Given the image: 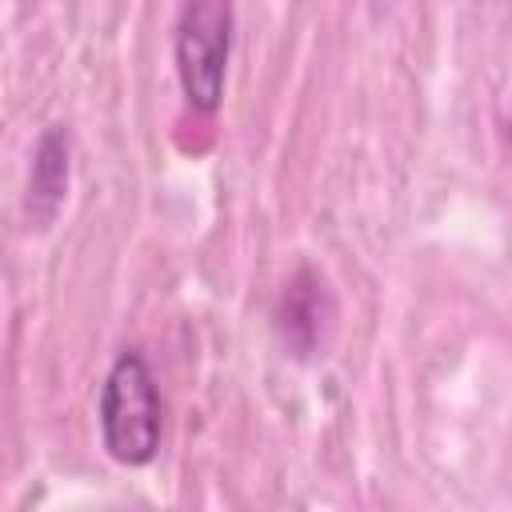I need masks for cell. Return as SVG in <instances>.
<instances>
[{"mask_svg": "<svg viewBox=\"0 0 512 512\" xmlns=\"http://www.w3.org/2000/svg\"><path fill=\"white\" fill-rule=\"evenodd\" d=\"M160 392L140 352H120L100 388V436L112 460L148 464L160 448Z\"/></svg>", "mask_w": 512, "mask_h": 512, "instance_id": "cell-1", "label": "cell"}, {"mask_svg": "<svg viewBox=\"0 0 512 512\" xmlns=\"http://www.w3.org/2000/svg\"><path fill=\"white\" fill-rule=\"evenodd\" d=\"M68 192V132L52 128L40 136L36 156H32V176H28V216L44 228L60 200Z\"/></svg>", "mask_w": 512, "mask_h": 512, "instance_id": "cell-4", "label": "cell"}, {"mask_svg": "<svg viewBox=\"0 0 512 512\" xmlns=\"http://www.w3.org/2000/svg\"><path fill=\"white\" fill-rule=\"evenodd\" d=\"M328 316H332V304H328L324 284H320L312 272H300V276L288 284L284 300H280V332H284V340H288L300 356L316 352V344L324 340Z\"/></svg>", "mask_w": 512, "mask_h": 512, "instance_id": "cell-3", "label": "cell"}, {"mask_svg": "<svg viewBox=\"0 0 512 512\" xmlns=\"http://www.w3.org/2000/svg\"><path fill=\"white\" fill-rule=\"evenodd\" d=\"M228 44H232L228 0H184L176 24V72L196 112H216L224 96Z\"/></svg>", "mask_w": 512, "mask_h": 512, "instance_id": "cell-2", "label": "cell"}]
</instances>
